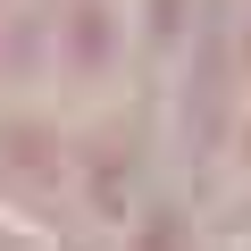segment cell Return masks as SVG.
Returning <instances> with one entry per match:
<instances>
[{"mask_svg":"<svg viewBox=\"0 0 251 251\" xmlns=\"http://www.w3.org/2000/svg\"><path fill=\"white\" fill-rule=\"evenodd\" d=\"M243 251H251V234H243Z\"/></svg>","mask_w":251,"mask_h":251,"instance_id":"cell-4","label":"cell"},{"mask_svg":"<svg viewBox=\"0 0 251 251\" xmlns=\"http://www.w3.org/2000/svg\"><path fill=\"white\" fill-rule=\"evenodd\" d=\"M67 209L92 218L100 234H117L143 209V143H126L109 117H84L67 134Z\"/></svg>","mask_w":251,"mask_h":251,"instance_id":"cell-2","label":"cell"},{"mask_svg":"<svg viewBox=\"0 0 251 251\" xmlns=\"http://www.w3.org/2000/svg\"><path fill=\"white\" fill-rule=\"evenodd\" d=\"M134 67H143L134 0H50V100L75 126L109 117Z\"/></svg>","mask_w":251,"mask_h":251,"instance_id":"cell-1","label":"cell"},{"mask_svg":"<svg viewBox=\"0 0 251 251\" xmlns=\"http://www.w3.org/2000/svg\"><path fill=\"white\" fill-rule=\"evenodd\" d=\"M109 251H209V226L184 193H143V209L109 234Z\"/></svg>","mask_w":251,"mask_h":251,"instance_id":"cell-3","label":"cell"},{"mask_svg":"<svg viewBox=\"0 0 251 251\" xmlns=\"http://www.w3.org/2000/svg\"><path fill=\"white\" fill-rule=\"evenodd\" d=\"M243 9H251V0H243Z\"/></svg>","mask_w":251,"mask_h":251,"instance_id":"cell-5","label":"cell"}]
</instances>
